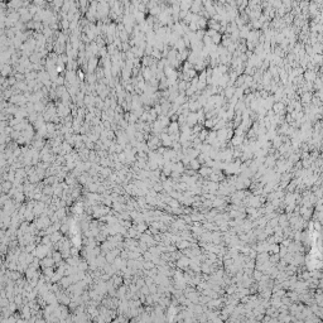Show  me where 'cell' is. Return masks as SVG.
I'll return each instance as SVG.
<instances>
[{"mask_svg": "<svg viewBox=\"0 0 323 323\" xmlns=\"http://www.w3.org/2000/svg\"><path fill=\"white\" fill-rule=\"evenodd\" d=\"M213 172V169L208 168V167H203V168L199 169V173H201L202 175H205V177H207V175H211V173Z\"/></svg>", "mask_w": 323, "mask_h": 323, "instance_id": "cell-1", "label": "cell"}, {"mask_svg": "<svg viewBox=\"0 0 323 323\" xmlns=\"http://www.w3.org/2000/svg\"><path fill=\"white\" fill-rule=\"evenodd\" d=\"M53 263H54L53 257H51V259H49V257H46V259L43 260L42 264H43V266H46V268H49V266L53 265Z\"/></svg>", "mask_w": 323, "mask_h": 323, "instance_id": "cell-2", "label": "cell"}, {"mask_svg": "<svg viewBox=\"0 0 323 323\" xmlns=\"http://www.w3.org/2000/svg\"><path fill=\"white\" fill-rule=\"evenodd\" d=\"M177 246H178L179 249H184V248H188L189 244L187 242L186 240H183V241H179V242H178V244H177Z\"/></svg>", "mask_w": 323, "mask_h": 323, "instance_id": "cell-3", "label": "cell"}, {"mask_svg": "<svg viewBox=\"0 0 323 323\" xmlns=\"http://www.w3.org/2000/svg\"><path fill=\"white\" fill-rule=\"evenodd\" d=\"M191 167H192L193 169H197L198 167H199V163H198L197 160H192V162H191Z\"/></svg>", "mask_w": 323, "mask_h": 323, "instance_id": "cell-4", "label": "cell"}]
</instances>
